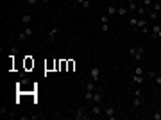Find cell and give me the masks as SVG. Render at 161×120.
Masks as SVG:
<instances>
[{
	"mask_svg": "<svg viewBox=\"0 0 161 120\" xmlns=\"http://www.w3.org/2000/svg\"><path fill=\"white\" fill-rule=\"evenodd\" d=\"M129 54L132 56V59H136V61H142L145 57V47L140 45V47H131L129 49Z\"/></svg>",
	"mask_w": 161,
	"mask_h": 120,
	"instance_id": "cell-1",
	"label": "cell"
},
{
	"mask_svg": "<svg viewBox=\"0 0 161 120\" xmlns=\"http://www.w3.org/2000/svg\"><path fill=\"white\" fill-rule=\"evenodd\" d=\"M147 25H149V22H147L145 18H140L138 23H136V27H132V32H142V29H145Z\"/></svg>",
	"mask_w": 161,
	"mask_h": 120,
	"instance_id": "cell-5",
	"label": "cell"
},
{
	"mask_svg": "<svg viewBox=\"0 0 161 120\" xmlns=\"http://www.w3.org/2000/svg\"><path fill=\"white\" fill-rule=\"evenodd\" d=\"M73 118H75V120H88L90 117H88V113H86L84 108H77L75 113H73Z\"/></svg>",
	"mask_w": 161,
	"mask_h": 120,
	"instance_id": "cell-4",
	"label": "cell"
},
{
	"mask_svg": "<svg viewBox=\"0 0 161 120\" xmlns=\"http://www.w3.org/2000/svg\"><path fill=\"white\" fill-rule=\"evenodd\" d=\"M91 99H93V91H86V93H84V101L91 102Z\"/></svg>",
	"mask_w": 161,
	"mask_h": 120,
	"instance_id": "cell-21",
	"label": "cell"
},
{
	"mask_svg": "<svg viewBox=\"0 0 161 120\" xmlns=\"http://www.w3.org/2000/svg\"><path fill=\"white\" fill-rule=\"evenodd\" d=\"M80 5H82V9H86V11H88V9L91 7V2H90V0H84V2L80 4Z\"/></svg>",
	"mask_w": 161,
	"mask_h": 120,
	"instance_id": "cell-24",
	"label": "cell"
},
{
	"mask_svg": "<svg viewBox=\"0 0 161 120\" xmlns=\"http://www.w3.org/2000/svg\"><path fill=\"white\" fill-rule=\"evenodd\" d=\"M127 9H129V11H132V13H134V11H136V9H138V4H136V2H134V0H127Z\"/></svg>",
	"mask_w": 161,
	"mask_h": 120,
	"instance_id": "cell-14",
	"label": "cell"
},
{
	"mask_svg": "<svg viewBox=\"0 0 161 120\" xmlns=\"http://www.w3.org/2000/svg\"><path fill=\"white\" fill-rule=\"evenodd\" d=\"M147 15H149V20H150V22H156V20H158V13H156V11H149Z\"/></svg>",
	"mask_w": 161,
	"mask_h": 120,
	"instance_id": "cell-18",
	"label": "cell"
},
{
	"mask_svg": "<svg viewBox=\"0 0 161 120\" xmlns=\"http://www.w3.org/2000/svg\"><path fill=\"white\" fill-rule=\"evenodd\" d=\"M91 102H93V104H100V102H102V91H100V90L93 91V99H91Z\"/></svg>",
	"mask_w": 161,
	"mask_h": 120,
	"instance_id": "cell-8",
	"label": "cell"
},
{
	"mask_svg": "<svg viewBox=\"0 0 161 120\" xmlns=\"http://www.w3.org/2000/svg\"><path fill=\"white\" fill-rule=\"evenodd\" d=\"M159 31H161V25H158V23H152V25H150V36H152L154 39L158 38Z\"/></svg>",
	"mask_w": 161,
	"mask_h": 120,
	"instance_id": "cell-7",
	"label": "cell"
},
{
	"mask_svg": "<svg viewBox=\"0 0 161 120\" xmlns=\"http://www.w3.org/2000/svg\"><path fill=\"white\" fill-rule=\"evenodd\" d=\"M152 11L159 13V11H161V2H154V4H152Z\"/></svg>",
	"mask_w": 161,
	"mask_h": 120,
	"instance_id": "cell-20",
	"label": "cell"
},
{
	"mask_svg": "<svg viewBox=\"0 0 161 120\" xmlns=\"http://www.w3.org/2000/svg\"><path fill=\"white\" fill-rule=\"evenodd\" d=\"M145 13H147V7H145V5H138V9H136V15H138V18L142 16V15H145Z\"/></svg>",
	"mask_w": 161,
	"mask_h": 120,
	"instance_id": "cell-16",
	"label": "cell"
},
{
	"mask_svg": "<svg viewBox=\"0 0 161 120\" xmlns=\"http://www.w3.org/2000/svg\"><path fill=\"white\" fill-rule=\"evenodd\" d=\"M50 2H54V0H43V4H50Z\"/></svg>",
	"mask_w": 161,
	"mask_h": 120,
	"instance_id": "cell-34",
	"label": "cell"
},
{
	"mask_svg": "<svg viewBox=\"0 0 161 120\" xmlns=\"http://www.w3.org/2000/svg\"><path fill=\"white\" fill-rule=\"evenodd\" d=\"M127 11H129L127 7H118V9H116V13H118L120 16H124V15H127Z\"/></svg>",
	"mask_w": 161,
	"mask_h": 120,
	"instance_id": "cell-22",
	"label": "cell"
},
{
	"mask_svg": "<svg viewBox=\"0 0 161 120\" xmlns=\"http://www.w3.org/2000/svg\"><path fill=\"white\" fill-rule=\"evenodd\" d=\"M59 31H61V27H59V25H54V27H50L49 32H47V41L52 43L54 39H56V36H57V32H59Z\"/></svg>",
	"mask_w": 161,
	"mask_h": 120,
	"instance_id": "cell-2",
	"label": "cell"
},
{
	"mask_svg": "<svg viewBox=\"0 0 161 120\" xmlns=\"http://www.w3.org/2000/svg\"><path fill=\"white\" fill-rule=\"evenodd\" d=\"M107 16H113V15H116V7L115 5H107Z\"/></svg>",
	"mask_w": 161,
	"mask_h": 120,
	"instance_id": "cell-17",
	"label": "cell"
},
{
	"mask_svg": "<svg viewBox=\"0 0 161 120\" xmlns=\"http://www.w3.org/2000/svg\"><path fill=\"white\" fill-rule=\"evenodd\" d=\"M7 108H4V106H2V108H0V115H2V117H7Z\"/></svg>",
	"mask_w": 161,
	"mask_h": 120,
	"instance_id": "cell-29",
	"label": "cell"
},
{
	"mask_svg": "<svg viewBox=\"0 0 161 120\" xmlns=\"http://www.w3.org/2000/svg\"><path fill=\"white\" fill-rule=\"evenodd\" d=\"M31 22H32V15H29V13H22V23L29 25Z\"/></svg>",
	"mask_w": 161,
	"mask_h": 120,
	"instance_id": "cell-10",
	"label": "cell"
},
{
	"mask_svg": "<svg viewBox=\"0 0 161 120\" xmlns=\"http://www.w3.org/2000/svg\"><path fill=\"white\" fill-rule=\"evenodd\" d=\"M154 83H156V84H159V86H161V75H159V74H158L156 77H154Z\"/></svg>",
	"mask_w": 161,
	"mask_h": 120,
	"instance_id": "cell-32",
	"label": "cell"
},
{
	"mask_svg": "<svg viewBox=\"0 0 161 120\" xmlns=\"http://www.w3.org/2000/svg\"><path fill=\"white\" fill-rule=\"evenodd\" d=\"M100 29H102L104 32H107V31H109V25H107V23H102V27H100Z\"/></svg>",
	"mask_w": 161,
	"mask_h": 120,
	"instance_id": "cell-33",
	"label": "cell"
},
{
	"mask_svg": "<svg viewBox=\"0 0 161 120\" xmlns=\"http://www.w3.org/2000/svg\"><path fill=\"white\" fill-rule=\"evenodd\" d=\"M132 83H134V84H143V83H145V77H143V75L132 74Z\"/></svg>",
	"mask_w": 161,
	"mask_h": 120,
	"instance_id": "cell-13",
	"label": "cell"
},
{
	"mask_svg": "<svg viewBox=\"0 0 161 120\" xmlns=\"http://www.w3.org/2000/svg\"><path fill=\"white\" fill-rule=\"evenodd\" d=\"M38 2H39V0H25V4H27V5H31V7H34Z\"/></svg>",
	"mask_w": 161,
	"mask_h": 120,
	"instance_id": "cell-26",
	"label": "cell"
},
{
	"mask_svg": "<svg viewBox=\"0 0 161 120\" xmlns=\"http://www.w3.org/2000/svg\"><path fill=\"white\" fill-rule=\"evenodd\" d=\"M90 113H91V115H102L104 109L100 108V104H95V106H93V108L90 109Z\"/></svg>",
	"mask_w": 161,
	"mask_h": 120,
	"instance_id": "cell-11",
	"label": "cell"
},
{
	"mask_svg": "<svg viewBox=\"0 0 161 120\" xmlns=\"http://www.w3.org/2000/svg\"><path fill=\"white\" fill-rule=\"evenodd\" d=\"M147 75H149L150 79H154V77L158 75V72H156V70H149V72H147Z\"/></svg>",
	"mask_w": 161,
	"mask_h": 120,
	"instance_id": "cell-28",
	"label": "cell"
},
{
	"mask_svg": "<svg viewBox=\"0 0 161 120\" xmlns=\"http://www.w3.org/2000/svg\"><path fill=\"white\" fill-rule=\"evenodd\" d=\"M134 97H143V91H142V88H136V90H134Z\"/></svg>",
	"mask_w": 161,
	"mask_h": 120,
	"instance_id": "cell-27",
	"label": "cell"
},
{
	"mask_svg": "<svg viewBox=\"0 0 161 120\" xmlns=\"http://www.w3.org/2000/svg\"><path fill=\"white\" fill-rule=\"evenodd\" d=\"M150 118H152V120H161V113H159V111H154L152 115H150Z\"/></svg>",
	"mask_w": 161,
	"mask_h": 120,
	"instance_id": "cell-23",
	"label": "cell"
},
{
	"mask_svg": "<svg viewBox=\"0 0 161 120\" xmlns=\"http://www.w3.org/2000/svg\"><path fill=\"white\" fill-rule=\"evenodd\" d=\"M142 104H143V97H134L132 99V108H142Z\"/></svg>",
	"mask_w": 161,
	"mask_h": 120,
	"instance_id": "cell-12",
	"label": "cell"
},
{
	"mask_svg": "<svg viewBox=\"0 0 161 120\" xmlns=\"http://www.w3.org/2000/svg\"><path fill=\"white\" fill-rule=\"evenodd\" d=\"M152 0H143V5H145V7H152Z\"/></svg>",
	"mask_w": 161,
	"mask_h": 120,
	"instance_id": "cell-31",
	"label": "cell"
},
{
	"mask_svg": "<svg viewBox=\"0 0 161 120\" xmlns=\"http://www.w3.org/2000/svg\"><path fill=\"white\" fill-rule=\"evenodd\" d=\"M104 117L109 118V120H116V108H113V106H106V108H104Z\"/></svg>",
	"mask_w": 161,
	"mask_h": 120,
	"instance_id": "cell-3",
	"label": "cell"
},
{
	"mask_svg": "<svg viewBox=\"0 0 161 120\" xmlns=\"http://www.w3.org/2000/svg\"><path fill=\"white\" fill-rule=\"evenodd\" d=\"M132 74H136V75H143L145 72H143V68H142V66H136V68L132 70Z\"/></svg>",
	"mask_w": 161,
	"mask_h": 120,
	"instance_id": "cell-19",
	"label": "cell"
},
{
	"mask_svg": "<svg viewBox=\"0 0 161 120\" xmlns=\"http://www.w3.org/2000/svg\"><path fill=\"white\" fill-rule=\"evenodd\" d=\"M109 22V16L107 15H102V18H100V23H107Z\"/></svg>",
	"mask_w": 161,
	"mask_h": 120,
	"instance_id": "cell-30",
	"label": "cell"
},
{
	"mask_svg": "<svg viewBox=\"0 0 161 120\" xmlns=\"http://www.w3.org/2000/svg\"><path fill=\"white\" fill-rule=\"evenodd\" d=\"M138 20H140L138 16H132V18L129 20V23H131V27H136V23H138Z\"/></svg>",
	"mask_w": 161,
	"mask_h": 120,
	"instance_id": "cell-25",
	"label": "cell"
},
{
	"mask_svg": "<svg viewBox=\"0 0 161 120\" xmlns=\"http://www.w3.org/2000/svg\"><path fill=\"white\" fill-rule=\"evenodd\" d=\"M158 38H159V39H161V31H159V34H158Z\"/></svg>",
	"mask_w": 161,
	"mask_h": 120,
	"instance_id": "cell-35",
	"label": "cell"
},
{
	"mask_svg": "<svg viewBox=\"0 0 161 120\" xmlns=\"http://www.w3.org/2000/svg\"><path fill=\"white\" fill-rule=\"evenodd\" d=\"M27 39H29V36H27L23 31H20V32H18V41H20V43H25Z\"/></svg>",
	"mask_w": 161,
	"mask_h": 120,
	"instance_id": "cell-15",
	"label": "cell"
},
{
	"mask_svg": "<svg viewBox=\"0 0 161 120\" xmlns=\"http://www.w3.org/2000/svg\"><path fill=\"white\" fill-rule=\"evenodd\" d=\"M90 77H91V81H98V77H100V68L98 66H91L90 68Z\"/></svg>",
	"mask_w": 161,
	"mask_h": 120,
	"instance_id": "cell-6",
	"label": "cell"
},
{
	"mask_svg": "<svg viewBox=\"0 0 161 120\" xmlns=\"http://www.w3.org/2000/svg\"><path fill=\"white\" fill-rule=\"evenodd\" d=\"M84 88H86V91H97L95 81H84Z\"/></svg>",
	"mask_w": 161,
	"mask_h": 120,
	"instance_id": "cell-9",
	"label": "cell"
}]
</instances>
